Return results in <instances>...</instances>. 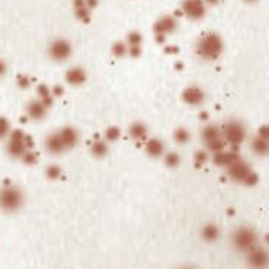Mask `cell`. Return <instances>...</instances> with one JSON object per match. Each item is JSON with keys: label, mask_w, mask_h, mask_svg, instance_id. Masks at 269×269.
<instances>
[{"label": "cell", "mask_w": 269, "mask_h": 269, "mask_svg": "<svg viewBox=\"0 0 269 269\" xmlns=\"http://www.w3.org/2000/svg\"><path fill=\"white\" fill-rule=\"evenodd\" d=\"M196 54L205 61L217 60L223 52V40L216 33H205L196 42Z\"/></svg>", "instance_id": "1"}, {"label": "cell", "mask_w": 269, "mask_h": 269, "mask_svg": "<svg viewBox=\"0 0 269 269\" xmlns=\"http://www.w3.org/2000/svg\"><path fill=\"white\" fill-rule=\"evenodd\" d=\"M23 204L24 193L17 185L5 182L0 186V210L5 213H15L23 207Z\"/></svg>", "instance_id": "2"}, {"label": "cell", "mask_w": 269, "mask_h": 269, "mask_svg": "<svg viewBox=\"0 0 269 269\" xmlns=\"http://www.w3.org/2000/svg\"><path fill=\"white\" fill-rule=\"evenodd\" d=\"M33 150V140L30 135L23 133L21 130L11 131L8 141H6V152L12 158L23 159V156L28 152Z\"/></svg>", "instance_id": "3"}, {"label": "cell", "mask_w": 269, "mask_h": 269, "mask_svg": "<svg viewBox=\"0 0 269 269\" xmlns=\"http://www.w3.org/2000/svg\"><path fill=\"white\" fill-rule=\"evenodd\" d=\"M228 170V176L238 183L247 185V186H253L257 182V176L256 173L251 170V167L248 165V162H245L244 159H237L235 162L226 168Z\"/></svg>", "instance_id": "4"}, {"label": "cell", "mask_w": 269, "mask_h": 269, "mask_svg": "<svg viewBox=\"0 0 269 269\" xmlns=\"http://www.w3.org/2000/svg\"><path fill=\"white\" fill-rule=\"evenodd\" d=\"M232 245L235 247V250L241 251V253H250L253 248L257 247V234L254 229L248 228V226H241L238 228L234 235H232Z\"/></svg>", "instance_id": "5"}, {"label": "cell", "mask_w": 269, "mask_h": 269, "mask_svg": "<svg viewBox=\"0 0 269 269\" xmlns=\"http://www.w3.org/2000/svg\"><path fill=\"white\" fill-rule=\"evenodd\" d=\"M201 137H202V141L205 144V150L207 152H211L213 155L217 153L223 149H226V141L223 140V135H222V130L220 127L217 125H207L202 133H201Z\"/></svg>", "instance_id": "6"}, {"label": "cell", "mask_w": 269, "mask_h": 269, "mask_svg": "<svg viewBox=\"0 0 269 269\" xmlns=\"http://www.w3.org/2000/svg\"><path fill=\"white\" fill-rule=\"evenodd\" d=\"M220 130H222V135H223V140L226 141V144H231L234 147L244 143V140L247 137V131H245L244 124L240 121H235V119L225 122Z\"/></svg>", "instance_id": "7"}, {"label": "cell", "mask_w": 269, "mask_h": 269, "mask_svg": "<svg viewBox=\"0 0 269 269\" xmlns=\"http://www.w3.org/2000/svg\"><path fill=\"white\" fill-rule=\"evenodd\" d=\"M48 54L54 61H66L72 55V45L67 39H55L49 45Z\"/></svg>", "instance_id": "8"}, {"label": "cell", "mask_w": 269, "mask_h": 269, "mask_svg": "<svg viewBox=\"0 0 269 269\" xmlns=\"http://www.w3.org/2000/svg\"><path fill=\"white\" fill-rule=\"evenodd\" d=\"M176 28H177V20H176V17H173V15H164V17H161L155 23V26H153V31H155L156 40L158 42H164L165 37L168 34H171Z\"/></svg>", "instance_id": "9"}, {"label": "cell", "mask_w": 269, "mask_h": 269, "mask_svg": "<svg viewBox=\"0 0 269 269\" xmlns=\"http://www.w3.org/2000/svg\"><path fill=\"white\" fill-rule=\"evenodd\" d=\"M182 12L189 20L198 21L205 17L207 5L204 0H183L182 2Z\"/></svg>", "instance_id": "10"}, {"label": "cell", "mask_w": 269, "mask_h": 269, "mask_svg": "<svg viewBox=\"0 0 269 269\" xmlns=\"http://www.w3.org/2000/svg\"><path fill=\"white\" fill-rule=\"evenodd\" d=\"M247 263L251 269H266L269 266V250L257 245L247 253Z\"/></svg>", "instance_id": "11"}, {"label": "cell", "mask_w": 269, "mask_h": 269, "mask_svg": "<svg viewBox=\"0 0 269 269\" xmlns=\"http://www.w3.org/2000/svg\"><path fill=\"white\" fill-rule=\"evenodd\" d=\"M182 100L188 104V106H192V107H198L201 106L204 101H205V92L196 86V85H190L188 88L183 89L182 92Z\"/></svg>", "instance_id": "12"}, {"label": "cell", "mask_w": 269, "mask_h": 269, "mask_svg": "<svg viewBox=\"0 0 269 269\" xmlns=\"http://www.w3.org/2000/svg\"><path fill=\"white\" fill-rule=\"evenodd\" d=\"M45 149L51 153V155H61L64 153L67 149L58 134V131L51 133L46 138H45Z\"/></svg>", "instance_id": "13"}, {"label": "cell", "mask_w": 269, "mask_h": 269, "mask_svg": "<svg viewBox=\"0 0 269 269\" xmlns=\"http://www.w3.org/2000/svg\"><path fill=\"white\" fill-rule=\"evenodd\" d=\"M48 109H49V107H48L45 103H42L39 98L31 100V101L27 104V116H28L30 119H33V121H42V119L46 116Z\"/></svg>", "instance_id": "14"}, {"label": "cell", "mask_w": 269, "mask_h": 269, "mask_svg": "<svg viewBox=\"0 0 269 269\" xmlns=\"http://www.w3.org/2000/svg\"><path fill=\"white\" fill-rule=\"evenodd\" d=\"M237 159H240L238 153L235 150H220L217 153H214L213 155V161H214V164L219 165V167H223V168H228L231 167Z\"/></svg>", "instance_id": "15"}, {"label": "cell", "mask_w": 269, "mask_h": 269, "mask_svg": "<svg viewBox=\"0 0 269 269\" xmlns=\"http://www.w3.org/2000/svg\"><path fill=\"white\" fill-rule=\"evenodd\" d=\"M144 149L150 158H161L165 155V146L159 138H147L144 141Z\"/></svg>", "instance_id": "16"}, {"label": "cell", "mask_w": 269, "mask_h": 269, "mask_svg": "<svg viewBox=\"0 0 269 269\" xmlns=\"http://www.w3.org/2000/svg\"><path fill=\"white\" fill-rule=\"evenodd\" d=\"M58 134H60V137H61V140H63L67 150L73 149L79 141V133L73 127H64L61 130H58Z\"/></svg>", "instance_id": "17"}, {"label": "cell", "mask_w": 269, "mask_h": 269, "mask_svg": "<svg viewBox=\"0 0 269 269\" xmlns=\"http://www.w3.org/2000/svg\"><path fill=\"white\" fill-rule=\"evenodd\" d=\"M85 81H86V72H85L82 67H79V66L70 67V69L66 72V82H67L69 85L79 86V85H82Z\"/></svg>", "instance_id": "18"}, {"label": "cell", "mask_w": 269, "mask_h": 269, "mask_svg": "<svg viewBox=\"0 0 269 269\" xmlns=\"http://www.w3.org/2000/svg\"><path fill=\"white\" fill-rule=\"evenodd\" d=\"M128 134L130 137L135 141V143H144L149 137V131H147V127L143 124V122H134L131 124L130 130H128Z\"/></svg>", "instance_id": "19"}, {"label": "cell", "mask_w": 269, "mask_h": 269, "mask_svg": "<svg viewBox=\"0 0 269 269\" xmlns=\"http://www.w3.org/2000/svg\"><path fill=\"white\" fill-rule=\"evenodd\" d=\"M127 45H128V55L138 57L141 54V34L138 31L130 33L127 37Z\"/></svg>", "instance_id": "20"}, {"label": "cell", "mask_w": 269, "mask_h": 269, "mask_svg": "<svg viewBox=\"0 0 269 269\" xmlns=\"http://www.w3.org/2000/svg\"><path fill=\"white\" fill-rule=\"evenodd\" d=\"M75 14H76V18L83 21V23H88L89 18H91V8L88 6V3L85 0H75Z\"/></svg>", "instance_id": "21"}, {"label": "cell", "mask_w": 269, "mask_h": 269, "mask_svg": "<svg viewBox=\"0 0 269 269\" xmlns=\"http://www.w3.org/2000/svg\"><path fill=\"white\" fill-rule=\"evenodd\" d=\"M89 150H91V153H92L94 156L103 158V156L107 155V152H109V144H107V141L103 140V138H95V140L91 143Z\"/></svg>", "instance_id": "22"}, {"label": "cell", "mask_w": 269, "mask_h": 269, "mask_svg": "<svg viewBox=\"0 0 269 269\" xmlns=\"http://www.w3.org/2000/svg\"><path fill=\"white\" fill-rule=\"evenodd\" d=\"M201 235L204 238V241H208V242H213L216 241L219 237H220V229L214 225V223H208L202 228L201 231Z\"/></svg>", "instance_id": "23"}, {"label": "cell", "mask_w": 269, "mask_h": 269, "mask_svg": "<svg viewBox=\"0 0 269 269\" xmlns=\"http://www.w3.org/2000/svg\"><path fill=\"white\" fill-rule=\"evenodd\" d=\"M251 149H253L254 153H257V155H260V156L268 155V153H269V141L257 135V137L253 140V143H251Z\"/></svg>", "instance_id": "24"}, {"label": "cell", "mask_w": 269, "mask_h": 269, "mask_svg": "<svg viewBox=\"0 0 269 269\" xmlns=\"http://www.w3.org/2000/svg\"><path fill=\"white\" fill-rule=\"evenodd\" d=\"M37 94H39V100H40L42 103H45L48 107L52 106V103H54V95H52V91H51L49 86L40 85V86L37 88Z\"/></svg>", "instance_id": "25"}, {"label": "cell", "mask_w": 269, "mask_h": 269, "mask_svg": "<svg viewBox=\"0 0 269 269\" xmlns=\"http://www.w3.org/2000/svg\"><path fill=\"white\" fill-rule=\"evenodd\" d=\"M112 54L116 58H122V57L128 55V45H127V42H124V40L116 42L112 46Z\"/></svg>", "instance_id": "26"}, {"label": "cell", "mask_w": 269, "mask_h": 269, "mask_svg": "<svg viewBox=\"0 0 269 269\" xmlns=\"http://www.w3.org/2000/svg\"><path fill=\"white\" fill-rule=\"evenodd\" d=\"M190 140V133L186 128H177L174 131V141L179 144H188Z\"/></svg>", "instance_id": "27"}, {"label": "cell", "mask_w": 269, "mask_h": 269, "mask_svg": "<svg viewBox=\"0 0 269 269\" xmlns=\"http://www.w3.org/2000/svg\"><path fill=\"white\" fill-rule=\"evenodd\" d=\"M164 161H165L167 167L176 168V167H179V164H180V156H179V153H176V152H168V153L164 155Z\"/></svg>", "instance_id": "28"}, {"label": "cell", "mask_w": 269, "mask_h": 269, "mask_svg": "<svg viewBox=\"0 0 269 269\" xmlns=\"http://www.w3.org/2000/svg\"><path fill=\"white\" fill-rule=\"evenodd\" d=\"M121 130L118 128V127H109L106 130V141L107 143H115V141H118L119 140V137H121Z\"/></svg>", "instance_id": "29"}, {"label": "cell", "mask_w": 269, "mask_h": 269, "mask_svg": "<svg viewBox=\"0 0 269 269\" xmlns=\"http://www.w3.org/2000/svg\"><path fill=\"white\" fill-rule=\"evenodd\" d=\"M45 173H46V177L49 180H58L63 176V170L58 165H49Z\"/></svg>", "instance_id": "30"}, {"label": "cell", "mask_w": 269, "mask_h": 269, "mask_svg": "<svg viewBox=\"0 0 269 269\" xmlns=\"http://www.w3.org/2000/svg\"><path fill=\"white\" fill-rule=\"evenodd\" d=\"M208 161V152L207 150H198L193 156V162L198 168H201L204 164H207Z\"/></svg>", "instance_id": "31"}, {"label": "cell", "mask_w": 269, "mask_h": 269, "mask_svg": "<svg viewBox=\"0 0 269 269\" xmlns=\"http://www.w3.org/2000/svg\"><path fill=\"white\" fill-rule=\"evenodd\" d=\"M11 134V124L6 118H0V140L9 137Z\"/></svg>", "instance_id": "32"}, {"label": "cell", "mask_w": 269, "mask_h": 269, "mask_svg": "<svg viewBox=\"0 0 269 269\" xmlns=\"http://www.w3.org/2000/svg\"><path fill=\"white\" fill-rule=\"evenodd\" d=\"M21 161H23L24 164H27V165H33V164L37 162V155H36L34 150H28V152L23 156Z\"/></svg>", "instance_id": "33"}, {"label": "cell", "mask_w": 269, "mask_h": 269, "mask_svg": "<svg viewBox=\"0 0 269 269\" xmlns=\"http://www.w3.org/2000/svg\"><path fill=\"white\" fill-rule=\"evenodd\" d=\"M17 85L20 88H28L31 85V78H28L27 75H20L17 79Z\"/></svg>", "instance_id": "34"}, {"label": "cell", "mask_w": 269, "mask_h": 269, "mask_svg": "<svg viewBox=\"0 0 269 269\" xmlns=\"http://www.w3.org/2000/svg\"><path fill=\"white\" fill-rule=\"evenodd\" d=\"M257 135L269 141V125H263V127H260V130H259V134H257Z\"/></svg>", "instance_id": "35"}, {"label": "cell", "mask_w": 269, "mask_h": 269, "mask_svg": "<svg viewBox=\"0 0 269 269\" xmlns=\"http://www.w3.org/2000/svg\"><path fill=\"white\" fill-rule=\"evenodd\" d=\"M52 95H54V98H55V97H61L63 95V92H64V89H63V86H52Z\"/></svg>", "instance_id": "36"}, {"label": "cell", "mask_w": 269, "mask_h": 269, "mask_svg": "<svg viewBox=\"0 0 269 269\" xmlns=\"http://www.w3.org/2000/svg\"><path fill=\"white\" fill-rule=\"evenodd\" d=\"M5 73H6V64H5V61L0 60V76H3Z\"/></svg>", "instance_id": "37"}, {"label": "cell", "mask_w": 269, "mask_h": 269, "mask_svg": "<svg viewBox=\"0 0 269 269\" xmlns=\"http://www.w3.org/2000/svg\"><path fill=\"white\" fill-rule=\"evenodd\" d=\"M85 2L88 3V6L92 9V8H95L97 5H98V2H100V0H85Z\"/></svg>", "instance_id": "38"}, {"label": "cell", "mask_w": 269, "mask_h": 269, "mask_svg": "<svg viewBox=\"0 0 269 269\" xmlns=\"http://www.w3.org/2000/svg\"><path fill=\"white\" fill-rule=\"evenodd\" d=\"M204 2H205V5H216L220 2V0H204Z\"/></svg>", "instance_id": "39"}, {"label": "cell", "mask_w": 269, "mask_h": 269, "mask_svg": "<svg viewBox=\"0 0 269 269\" xmlns=\"http://www.w3.org/2000/svg\"><path fill=\"white\" fill-rule=\"evenodd\" d=\"M199 118H201L202 121H207V119H208V113H207V112H202Z\"/></svg>", "instance_id": "40"}, {"label": "cell", "mask_w": 269, "mask_h": 269, "mask_svg": "<svg viewBox=\"0 0 269 269\" xmlns=\"http://www.w3.org/2000/svg\"><path fill=\"white\" fill-rule=\"evenodd\" d=\"M180 269H195V268H192V266H183V268H180Z\"/></svg>", "instance_id": "41"}, {"label": "cell", "mask_w": 269, "mask_h": 269, "mask_svg": "<svg viewBox=\"0 0 269 269\" xmlns=\"http://www.w3.org/2000/svg\"><path fill=\"white\" fill-rule=\"evenodd\" d=\"M245 2H248V3H251V2H256V0H245Z\"/></svg>", "instance_id": "42"}]
</instances>
